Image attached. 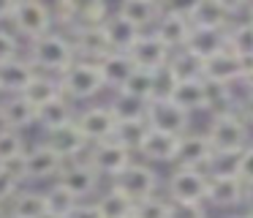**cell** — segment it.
Returning a JSON list of instances; mask_svg holds the SVG:
<instances>
[{
	"label": "cell",
	"instance_id": "cell-1",
	"mask_svg": "<svg viewBox=\"0 0 253 218\" xmlns=\"http://www.w3.org/2000/svg\"><path fill=\"white\" fill-rule=\"evenodd\" d=\"M74 60H77L74 57V47L66 33L49 30L28 44V63L36 68V74L60 76Z\"/></svg>",
	"mask_w": 253,
	"mask_h": 218
},
{
	"label": "cell",
	"instance_id": "cell-2",
	"mask_svg": "<svg viewBox=\"0 0 253 218\" xmlns=\"http://www.w3.org/2000/svg\"><path fill=\"white\" fill-rule=\"evenodd\" d=\"M204 136H207L212 153H242L248 147L251 131H248V123L240 117V112L231 107L212 112V120H210V128Z\"/></svg>",
	"mask_w": 253,
	"mask_h": 218
},
{
	"label": "cell",
	"instance_id": "cell-3",
	"mask_svg": "<svg viewBox=\"0 0 253 218\" xmlns=\"http://www.w3.org/2000/svg\"><path fill=\"white\" fill-rule=\"evenodd\" d=\"M63 98L68 101H90L104 90V79L95 63H84V60H74L60 76H57Z\"/></svg>",
	"mask_w": 253,
	"mask_h": 218
},
{
	"label": "cell",
	"instance_id": "cell-4",
	"mask_svg": "<svg viewBox=\"0 0 253 218\" xmlns=\"http://www.w3.org/2000/svg\"><path fill=\"white\" fill-rule=\"evenodd\" d=\"M112 188L120 191L123 196L136 205V202L147 199V196H155L158 191V172L147 164H139V161H131L115 180H112Z\"/></svg>",
	"mask_w": 253,
	"mask_h": 218
},
{
	"label": "cell",
	"instance_id": "cell-5",
	"mask_svg": "<svg viewBox=\"0 0 253 218\" xmlns=\"http://www.w3.org/2000/svg\"><path fill=\"white\" fill-rule=\"evenodd\" d=\"M144 123L153 131H164L171 136H182L191 128V114L185 109H180L174 101L164 98V101H150L147 112H144Z\"/></svg>",
	"mask_w": 253,
	"mask_h": 218
},
{
	"label": "cell",
	"instance_id": "cell-6",
	"mask_svg": "<svg viewBox=\"0 0 253 218\" xmlns=\"http://www.w3.org/2000/svg\"><path fill=\"white\" fill-rule=\"evenodd\" d=\"M207 172L202 169H180L177 166L169 177V202H188V205H204L207 202Z\"/></svg>",
	"mask_w": 253,
	"mask_h": 218
},
{
	"label": "cell",
	"instance_id": "cell-7",
	"mask_svg": "<svg viewBox=\"0 0 253 218\" xmlns=\"http://www.w3.org/2000/svg\"><path fill=\"white\" fill-rule=\"evenodd\" d=\"M191 30L193 27H191V22H188V16H185V8H169V5H166L164 14H161V19L155 22V27L150 33L174 54V52H182V49H185Z\"/></svg>",
	"mask_w": 253,
	"mask_h": 218
},
{
	"label": "cell",
	"instance_id": "cell-8",
	"mask_svg": "<svg viewBox=\"0 0 253 218\" xmlns=\"http://www.w3.org/2000/svg\"><path fill=\"white\" fill-rule=\"evenodd\" d=\"M11 25L17 27V33H22L28 41H33V38H41L44 33L52 30L49 5L39 3V0H22V3H14Z\"/></svg>",
	"mask_w": 253,
	"mask_h": 218
},
{
	"label": "cell",
	"instance_id": "cell-9",
	"mask_svg": "<svg viewBox=\"0 0 253 218\" xmlns=\"http://www.w3.org/2000/svg\"><path fill=\"white\" fill-rule=\"evenodd\" d=\"M133 153H128L126 147H120L115 139H106V142H98V145H90V153L84 156V161L95 169L98 177H112L115 180L128 164L133 161Z\"/></svg>",
	"mask_w": 253,
	"mask_h": 218
},
{
	"label": "cell",
	"instance_id": "cell-10",
	"mask_svg": "<svg viewBox=\"0 0 253 218\" xmlns=\"http://www.w3.org/2000/svg\"><path fill=\"white\" fill-rule=\"evenodd\" d=\"M185 16L196 30H229L234 16L226 0H199L185 5Z\"/></svg>",
	"mask_w": 253,
	"mask_h": 218
},
{
	"label": "cell",
	"instance_id": "cell-11",
	"mask_svg": "<svg viewBox=\"0 0 253 218\" xmlns=\"http://www.w3.org/2000/svg\"><path fill=\"white\" fill-rule=\"evenodd\" d=\"M41 145H46L52 153H57L63 161H79L82 153L87 156V150H90V142L84 139V134L79 131V125L74 123V120L66 125H60V128L46 131Z\"/></svg>",
	"mask_w": 253,
	"mask_h": 218
},
{
	"label": "cell",
	"instance_id": "cell-12",
	"mask_svg": "<svg viewBox=\"0 0 253 218\" xmlns=\"http://www.w3.org/2000/svg\"><path fill=\"white\" fill-rule=\"evenodd\" d=\"M74 123L79 125V131L84 134V139L90 145H98V142H106L115 136L117 117L112 114L109 104H95V107H87L84 112H79L74 117Z\"/></svg>",
	"mask_w": 253,
	"mask_h": 218
},
{
	"label": "cell",
	"instance_id": "cell-13",
	"mask_svg": "<svg viewBox=\"0 0 253 218\" xmlns=\"http://www.w3.org/2000/svg\"><path fill=\"white\" fill-rule=\"evenodd\" d=\"M199 76L210 85H220V87H231L234 82H242V60L234 52L223 49V52L212 54L210 60H204L199 65Z\"/></svg>",
	"mask_w": 253,
	"mask_h": 218
},
{
	"label": "cell",
	"instance_id": "cell-14",
	"mask_svg": "<svg viewBox=\"0 0 253 218\" xmlns=\"http://www.w3.org/2000/svg\"><path fill=\"white\" fill-rule=\"evenodd\" d=\"M98 174H95V169L90 166L84 158H79V161H66L60 169V174L55 177V183H60L66 191H71L74 196H77L79 202L84 199V196H90L95 188H98Z\"/></svg>",
	"mask_w": 253,
	"mask_h": 218
},
{
	"label": "cell",
	"instance_id": "cell-15",
	"mask_svg": "<svg viewBox=\"0 0 253 218\" xmlns=\"http://www.w3.org/2000/svg\"><path fill=\"white\" fill-rule=\"evenodd\" d=\"M207 202L215 207H234L251 196V191L237 174H207Z\"/></svg>",
	"mask_w": 253,
	"mask_h": 218
},
{
	"label": "cell",
	"instance_id": "cell-16",
	"mask_svg": "<svg viewBox=\"0 0 253 218\" xmlns=\"http://www.w3.org/2000/svg\"><path fill=\"white\" fill-rule=\"evenodd\" d=\"M68 41L74 47V57L84 60V63H98L112 52L101 27H77L68 33Z\"/></svg>",
	"mask_w": 253,
	"mask_h": 218
},
{
	"label": "cell",
	"instance_id": "cell-17",
	"mask_svg": "<svg viewBox=\"0 0 253 218\" xmlns=\"http://www.w3.org/2000/svg\"><path fill=\"white\" fill-rule=\"evenodd\" d=\"M212 147H210L207 136L204 134H193V131H188V134L180 136V145H177V158L174 164L180 169H207L210 161H212Z\"/></svg>",
	"mask_w": 253,
	"mask_h": 218
},
{
	"label": "cell",
	"instance_id": "cell-18",
	"mask_svg": "<svg viewBox=\"0 0 253 218\" xmlns=\"http://www.w3.org/2000/svg\"><path fill=\"white\" fill-rule=\"evenodd\" d=\"M128 57H131L133 68L158 71L161 65H166L171 60V52L153 36V33H142V36H139V41L128 49Z\"/></svg>",
	"mask_w": 253,
	"mask_h": 218
},
{
	"label": "cell",
	"instance_id": "cell-19",
	"mask_svg": "<svg viewBox=\"0 0 253 218\" xmlns=\"http://www.w3.org/2000/svg\"><path fill=\"white\" fill-rule=\"evenodd\" d=\"M169 101H174L177 107L185 109L188 114L210 109V85L202 76H185V79L177 82V87H174Z\"/></svg>",
	"mask_w": 253,
	"mask_h": 218
},
{
	"label": "cell",
	"instance_id": "cell-20",
	"mask_svg": "<svg viewBox=\"0 0 253 218\" xmlns=\"http://www.w3.org/2000/svg\"><path fill=\"white\" fill-rule=\"evenodd\" d=\"M63 158L52 153L46 145H36L25 150V169H28V180H55L63 169Z\"/></svg>",
	"mask_w": 253,
	"mask_h": 218
},
{
	"label": "cell",
	"instance_id": "cell-21",
	"mask_svg": "<svg viewBox=\"0 0 253 218\" xmlns=\"http://www.w3.org/2000/svg\"><path fill=\"white\" fill-rule=\"evenodd\" d=\"M36 117H39V112L25 96H8L0 104V128L22 131L28 125H36Z\"/></svg>",
	"mask_w": 253,
	"mask_h": 218
},
{
	"label": "cell",
	"instance_id": "cell-22",
	"mask_svg": "<svg viewBox=\"0 0 253 218\" xmlns=\"http://www.w3.org/2000/svg\"><path fill=\"white\" fill-rule=\"evenodd\" d=\"M223 49H226V30H196L193 27L182 52L202 65L204 60H210L212 54L223 52Z\"/></svg>",
	"mask_w": 253,
	"mask_h": 218
},
{
	"label": "cell",
	"instance_id": "cell-23",
	"mask_svg": "<svg viewBox=\"0 0 253 218\" xmlns=\"http://www.w3.org/2000/svg\"><path fill=\"white\" fill-rule=\"evenodd\" d=\"M177 145H180V136L147 128V134H144V139H142V145H139L136 153H142V156L153 164H174Z\"/></svg>",
	"mask_w": 253,
	"mask_h": 218
},
{
	"label": "cell",
	"instance_id": "cell-24",
	"mask_svg": "<svg viewBox=\"0 0 253 218\" xmlns=\"http://www.w3.org/2000/svg\"><path fill=\"white\" fill-rule=\"evenodd\" d=\"M166 5L155 3V0H126L117 5L115 14H120L126 22H131L139 33H144L147 27H155V22L161 19Z\"/></svg>",
	"mask_w": 253,
	"mask_h": 218
},
{
	"label": "cell",
	"instance_id": "cell-25",
	"mask_svg": "<svg viewBox=\"0 0 253 218\" xmlns=\"http://www.w3.org/2000/svg\"><path fill=\"white\" fill-rule=\"evenodd\" d=\"M101 30H104L106 44H109L112 52H126V54H128V49L139 41V36H142V33H139L131 22H126L120 14H115V11H112V14L104 19Z\"/></svg>",
	"mask_w": 253,
	"mask_h": 218
},
{
	"label": "cell",
	"instance_id": "cell-26",
	"mask_svg": "<svg viewBox=\"0 0 253 218\" xmlns=\"http://www.w3.org/2000/svg\"><path fill=\"white\" fill-rule=\"evenodd\" d=\"M33 76H36V68L28 63V60H22V57L8 60V63L0 65V93L22 96Z\"/></svg>",
	"mask_w": 253,
	"mask_h": 218
},
{
	"label": "cell",
	"instance_id": "cell-27",
	"mask_svg": "<svg viewBox=\"0 0 253 218\" xmlns=\"http://www.w3.org/2000/svg\"><path fill=\"white\" fill-rule=\"evenodd\" d=\"M98 71H101V79H104V87H112V90H120L126 85V79L133 74V63L126 52H109L104 60H98Z\"/></svg>",
	"mask_w": 253,
	"mask_h": 218
},
{
	"label": "cell",
	"instance_id": "cell-28",
	"mask_svg": "<svg viewBox=\"0 0 253 218\" xmlns=\"http://www.w3.org/2000/svg\"><path fill=\"white\" fill-rule=\"evenodd\" d=\"M8 218H46V196L44 191L25 188L17 191L8 202Z\"/></svg>",
	"mask_w": 253,
	"mask_h": 218
},
{
	"label": "cell",
	"instance_id": "cell-29",
	"mask_svg": "<svg viewBox=\"0 0 253 218\" xmlns=\"http://www.w3.org/2000/svg\"><path fill=\"white\" fill-rule=\"evenodd\" d=\"M22 96L28 98V101L36 107V112H39L41 107H46V104H52L55 98H60L63 93H60V85H57V76L36 74L33 79H30V85L25 87Z\"/></svg>",
	"mask_w": 253,
	"mask_h": 218
},
{
	"label": "cell",
	"instance_id": "cell-30",
	"mask_svg": "<svg viewBox=\"0 0 253 218\" xmlns=\"http://www.w3.org/2000/svg\"><path fill=\"white\" fill-rule=\"evenodd\" d=\"M226 49L234 52L240 60H253V25L245 19L231 22L226 30Z\"/></svg>",
	"mask_w": 253,
	"mask_h": 218
},
{
	"label": "cell",
	"instance_id": "cell-31",
	"mask_svg": "<svg viewBox=\"0 0 253 218\" xmlns=\"http://www.w3.org/2000/svg\"><path fill=\"white\" fill-rule=\"evenodd\" d=\"M77 117L74 114V107L68 98H55L52 104H46V107L39 109V117H36V123L41 125L44 131H52V128H60V125L71 123V120Z\"/></svg>",
	"mask_w": 253,
	"mask_h": 218
},
{
	"label": "cell",
	"instance_id": "cell-32",
	"mask_svg": "<svg viewBox=\"0 0 253 218\" xmlns=\"http://www.w3.org/2000/svg\"><path fill=\"white\" fill-rule=\"evenodd\" d=\"M95 207H98L101 218H131L133 216V202L115 188L104 191V194L95 199Z\"/></svg>",
	"mask_w": 253,
	"mask_h": 218
},
{
	"label": "cell",
	"instance_id": "cell-33",
	"mask_svg": "<svg viewBox=\"0 0 253 218\" xmlns=\"http://www.w3.org/2000/svg\"><path fill=\"white\" fill-rule=\"evenodd\" d=\"M44 196H46V218H68L71 210L79 205L77 196L71 191H66L60 183H52V188L44 191Z\"/></svg>",
	"mask_w": 253,
	"mask_h": 218
},
{
	"label": "cell",
	"instance_id": "cell-34",
	"mask_svg": "<svg viewBox=\"0 0 253 218\" xmlns=\"http://www.w3.org/2000/svg\"><path fill=\"white\" fill-rule=\"evenodd\" d=\"M144 134H147V123L144 120H117L112 139L120 147H126L128 153H136L142 139H144Z\"/></svg>",
	"mask_w": 253,
	"mask_h": 218
},
{
	"label": "cell",
	"instance_id": "cell-35",
	"mask_svg": "<svg viewBox=\"0 0 253 218\" xmlns=\"http://www.w3.org/2000/svg\"><path fill=\"white\" fill-rule=\"evenodd\" d=\"M117 93H126V96L136 98V101L150 104V101H153V71L133 68V74L128 76L126 85H123Z\"/></svg>",
	"mask_w": 253,
	"mask_h": 218
},
{
	"label": "cell",
	"instance_id": "cell-36",
	"mask_svg": "<svg viewBox=\"0 0 253 218\" xmlns=\"http://www.w3.org/2000/svg\"><path fill=\"white\" fill-rule=\"evenodd\" d=\"M109 109H112V114H115L117 120H144L147 104H144V101H136V98L126 96V93H115Z\"/></svg>",
	"mask_w": 253,
	"mask_h": 218
},
{
	"label": "cell",
	"instance_id": "cell-37",
	"mask_svg": "<svg viewBox=\"0 0 253 218\" xmlns=\"http://www.w3.org/2000/svg\"><path fill=\"white\" fill-rule=\"evenodd\" d=\"M177 82H180V74L174 71L171 60L166 65H161L158 71H153V101H164V98H171Z\"/></svg>",
	"mask_w": 253,
	"mask_h": 218
},
{
	"label": "cell",
	"instance_id": "cell-38",
	"mask_svg": "<svg viewBox=\"0 0 253 218\" xmlns=\"http://www.w3.org/2000/svg\"><path fill=\"white\" fill-rule=\"evenodd\" d=\"M112 11L106 8V3H79V16H77V27H101L104 25V19L109 16ZM74 27V30H77Z\"/></svg>",
	"mask_w": 253,
	"mask_h": 218
},
{
	"label": "cell",
	"instance_id": "cell-39",
	"mask_svg": "<svg viewBox=\"0 0 253 218\" xmlns=\"http://www.w3.org/2000/svg\"><path fill=\"white\" fill-rule=\"evenodd\" d=\"M133 218H169V199L166 196H147L133 205Z\"/></svg>",
	"mask_w": 253,
	"mask_h": 218
},
{
	"label": "cell",
	"instance_id": "cell-40",
	"mask_svg": "<svg viewBox=\"0 0 253 218\" xmlns=\"http://www.w3.org/2000/svg\"><path fill=\"white\" fill-rule=\"evenodd\" d=\"M49 16H52V25H60L66 27L68 33L77 27V16H79V3H71V0H66V3H57L49 8ZM66 33V36H68Z\"/></svg>",
	"mask_w": 253,
	"mask_h": 218
},
{
	"label": "cell",
	"instance_id": "cell-41",
	"mask_svg": "<svg viewBox=\"0 0 253 218\" xmlns=\"http://www.w3.org/2000/svg\"><path fill=\"white\" fill-rule=\"evenodd\" d=\"M25 153V139L19 131H8L0 128V161H8V158Z\"/></svg>",
	"mask_w": 253,
	"mask_h": 218
},
{
	"label": "cell",
	"instance_id": "cell-42",
	"mask_svg": "<svg viewBox=\"0 0 253 218\" xmlns=\"http://www.w3.org/2000/svg\"><path fill=\"white\" fill-rule=\"evenodd\" d=\"M237 177L245 183L248 191H253V145H248L240 153V161H237Z\"/></svg>",
	"mask_w": 253,
	"mask_h": 218
},
{
	"label": "cell",
	"instance_id": "cell-43",
	"mask_svg": "<svg viewBox=\"0 0 253 218\" xmlns=\"http://www.w3.org/2000/svg\"><path fill=\"white\" fill-rule=\"evenodd\" d=\"M19 57V38L8 30H0V65Z\"/></svg>",
	"mask_w": 253,
	"mask_h": 218
},
{
	"label": "cell",
	"instance_id": "cell-44",
	"mask_svg": "<svg viewBox=\"0 0 253 218\" xmlns=\"http://www.w3.org/2000/svg\"><path fill=\"white\" fill-rule=\"evenodd\" d=\"M0 169L14 180V183H25L28 180V169H25V153L8 158V161H0Z\"/></svg>",
	"mask_w": 253,
	"mask_h": 218
},
{
	"label": "cell",
	"instance_id": "cell-45",
	"mask_svg": "<svg viewBox=\"0 0 253 218\" xmlns=\"http://www.w3.org/2000/svg\"><path fill=\"white\" fill-rule=\"evenodd\" d=\"M169 218H207V213H204V205L169 202Z\"/></svg>",
	"mask_w": 253,
	"mask_h": 218
},
{
	"label": "cell",
	"instance_id": "cell-46",
	"mask_svg": "<svg viewBox=\"0 0 253 218\" xmlns=\"http://www.w3.org/2000/svg\"><path fill=\"white\" fill-rule=\"evenodd\" d=\"M19 191V183H14L3 169H0V207H6L14 199V194Z\"/></svg>",
	"mask_w": 253,
	"mask_h": 218
},
{
	"label": "cell",
	"instance_id": "cell-47",
	"mask_svg": "<svg viewBox=\"0 0 253 218\" xmlns=\"http://www.w3.org/2000/svg\"><path fill=\"white\" fill-rule=\"evenodd\" d=\"M68 218H101V213H98V207H95V202H79Z\"/></svg>",
	"mask_w": 253,
	"mask_h": 218
},
{
	"label": "cell",
	"instance_id": "cell-48",
	"mask_svg": "<svg viewBox=\"0 0 253 218\" xmlns=\"http://www.w3.org/2000/svg\"><path fill=\"white\" fill-rule=\"evenodd\" d=\"M240 117L245 120V123H253V93H245V98L240 101Z\"/></svg>",
	"mask_w": 253,
	"mask_h": 218
},
{
	"label": "cell",
	"instance_id": "cell-49",
	"mask_svg": "<svg viewBox=\"0 0 253 218\" xmlns=\"http://www.w3.org/2000/svg\"><path fill=\"white\" fill-rule=\"evenodd\" d=\"M242 85L253 93V60H242Z\"/></svg>",
	"mask_w": 253,
	"mask_h": 218
},
{
	"label": "cell",
	"instance_id": "cell-50",
	"mask_svg": "<svg viewBox=\"0 0 253 218\" xmlns=\"http://www.w3.org/2000/svg\"><path fill=\"white\" fill-rule=\"evenodd\" d=\"M11 11H14V3H11V0H0V22H3V19H11Z\"/></svg>",
	"mask_w": 253,
	"mask_h": 218
},
{
	"label": "cell",
	"instance_id": "cell-51",
	"mask_svg": "<svg viewBox=\"0 0 253 218\" xmlns=\"http://www.w3.org/2000/svg\"><path fill=\"white\" fill-rule=\"evenodd\" d=\"M245 22L253 25V3H248V8H245Z\"/></svg>",
	"mask_w": 253,
	"mask_h": 218
},
{
	"label": "cell",
	"instance_id": "cell-52",
	"mask_svg": "<svg viewBox=\"0 0 253 218\" xmlns=\"http://www.w3.org/2000/svg\"><path fill=\"white\" fill-rule=\"evenodd\" d=\"M0 218H8V213H6V207H0Z\"/></svg>",
	"mask_w": 253,
	"mask_h": 218
},
{
	"label": "cell",
	"instance_id": "cell-53",
	"mask_svg": "<svg viewBox=\"0 0 253 218\" xmlns=\"http://www.w3.org/2000/svg\"><path fill=\"white\" fill-rule=\"evenodd\" d=\"M226 218H248L245 213H240V216H226Z\"/></svg>",
	"mask_w": 253,
	"mask_h": 218
},
{
	"label": "cell",
	"instance_id": "cell-54",
	"mask_svg": "<svg viewBox=\"0 0 253 218\" xmlns=\"http://www.w3.org/2000/svg\"><path fill=\"white\" fill-rule=\"evenodd\" d=\"M245 216H248V218H253V210H251V213H245Z\"/></svg>",
	"mask_w": 253,
	"mask_h": 218
},
{
	"label": "cell",
	"instance_id": "cell-55",
	"mask_svg": "<svg viewBox=\"0 0 253 218\" xmlns=\"http://www.w3.org/2000/svg\"><path fill=\"white\" fill-rule=\"evenodd\" d=\"M131 218H133V216H131Z\"/></svg>",
	"mask_w": 253,
	"mask_h": 218
}]
</instances>
